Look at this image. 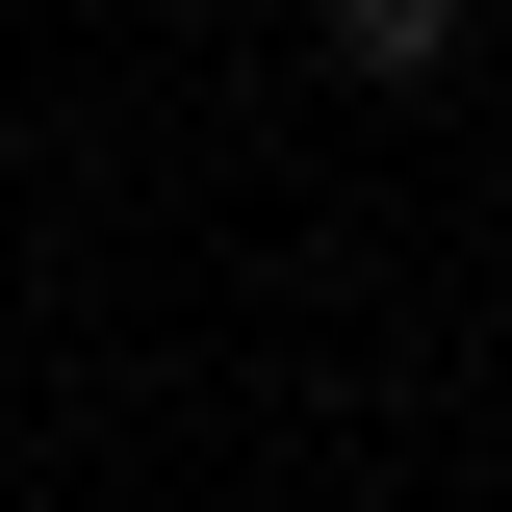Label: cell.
<instances>
[{"mask_svg": "<svg viewBox=\"0 0 512 512\" xmlns=\"http://www.w3.org/2000/svg\"><path fill=\"white\" fill-rule=\"evenodd\" d=\"M308 52L359 77V103H410V77H461V0H308Z\"/></svg>", "mask_w": 512, "mask_h": 512, "instance_id": "1", "label": "cell"}]
</instances>
